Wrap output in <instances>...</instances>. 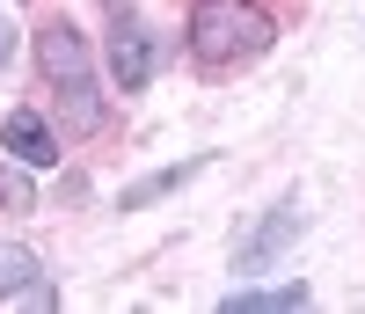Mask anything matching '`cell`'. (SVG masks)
Returning a JSON list of instances; mask_svg holds the SVG:
<instances>
[{
  "instance_id": "cell-7",
  "label": "cell",
  "mask_w": 365,
  "mask_h": 314,
  "mask_svg": "<svg viewBox=\"0 0 365 314\" xmlns=\"http://www.w3.org/2000/svg\"><path fill=\"white\" fill-rule=\"evenodd\" d=\"M37 278H44V270H37V256H29L22 241H0V300H22Z\"/></svg>"
},
{
  "instance_id": "cell-3",
  "label": "cell",
  "mask_w": 365,
  "mask_h": 314,
  "mask_svg": "<svg viewBox=\"0 0 365 314\" xmlns=\"http://www.w3.org/2000/svg\"><path fill=\"white\" fill-rule=\"evenodd\" d=\"M110 15H117V22H110V81L132 96V88L154 81V37H146V22H132L117 0H110Z\"/></svg>"
},
{
  "instance_id": "cell-5",
  "label": "cell",
  "mask_w": 365,
  "mask_h": 314,
  "mask_svg": "<svg viewBox=\"0 0 365 314\" xmlns=\"http://www.w3.org/2000/svg\"><path fill=\"white\" fill-rule=\"evenodd\" d=\"M0 146H8L22 168H51V161H58V139H51V124H44L37 110H15L8 124H0Z\"/></svg>"
},
{
  "instance_id": "cell-4",
  "label": "cell",
  "mask_w": 365,
  "mask_h": 314,
  "mask_svg": "<svg viewBox=\"0 0 365 314\" xmlns=\"http://www.w3.org/2000/svg\"><path fill=\"white\" fill-rule=\"evenodd\" d=\"M292 241H299V212H292V205H278V212H270L249 241L234 248V270H270V263H278Z\"/></svg>"
},
{
  "instance_id": "cell-2",
  "label": "cell",
  "mask_w": 365,
  "mask_h": 314,
  "mask_svg": "<svg viewBox=\"0 0 365 314\" xmlns=\"http://www.w3.org/2000/svg\"><path fill=\"white\" fill-rule=\"evenodd\" d=\"M37 66L58 96V124H66L73 139H88L103 124V88H96V59H88V37L73 22H51L37 29Z\"/></svg>"
},
{
  "instance_id": "cell-8",
  "label": "cell",
  "mask_w": 365,
  "mask_h": 314,
  "mask_svg": "<svg viewBox=\"0 0 365 314\" xmlns=\"http://www.w3.org/2000/svg\"><path fill=\"white\" fill-rule=\"evenodd\" d=\"M182 176H197V161H182V168H161V176H146V183H132V191L125 198H117V205H125V212H139L146 198H161V191H175V183Z\"/></svg>"
},
{
  "instance_id": "cell-10",
  "label": "cell",
  "mask_w": 365,
  "mask_h": 314,
  "mask_svg": "<svg viewBox=\"0 0 365 314\" xmlns=\"http://www.w3.org/2000/svg\"><path fill=\"white\" fill-rule=\"evenodd\" d=\"M8 59H15V22L0 15V66H8Z\"/></svg>"
},
{
  "instance_id": "cell-1",
  "label": "cell",
  "mask_w": 365,
  "mask_h": 314,
  "mask_svg": "<svg viewBox=\"0 0 365 314\" xmlns=\"http://www.w3.org/2000/svg\"><path fill=\"white\" fill-rule=\"evenodd\" d=\"M270 44H278V22L256 0H197L190 8V59L205 74H234L249 59H263Z\"/></svg>"
},
{
  "instance_id": "cell-6",
  "label": "cell",
  "mask_w": 365,
  "mask_h": 314,
  "mask_svg": "<svg viewBox=\"0 0 365 314\" xmlns=\"http://www.w3.org/2000/svg\"><path fill=\"white\" fill-rule=\"evenodd\" d=\"M307 300H314V293H307V285L292 278V285H256V293H227V314H299Z\"/></svg>"
},
{
  "instance_id": "cell-9",
  "label": "cell",
  "mask_w": 365,
  "mask_h": 314,
  "mask_svg": "<svg viewBox=\"0 0 365 314\" xmlns=\"http://www.w3.org/2000/svg\"><path fill=\"white\" fill-rule=\"evenodd\" d=\"M0 205H8V212H29V205H37V198H29V183L8 168V176H0Z\"/></svg>"
}]
</instances>
